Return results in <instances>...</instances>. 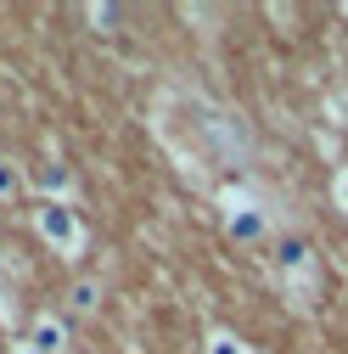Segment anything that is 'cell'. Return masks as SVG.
Here are the masks:
<instances>
[{
    "label": "cell",
    "mask_w": 348,
    "mask_h": 354,
    "mask_svg": "<svg viewBox=\"0 0 348 354\" xmlns=\"http://www.w3.org/2000/svg\"><path fill=\"white\" fill-rule=\"evenodd\" d=\"M34 225H39V236H46L62 259H73V253L84 248V225H79V214H73L68 203H39Z\"/></svg>",
    "instance_id": "cell-1"
},
{
    "label": "cell",
    "mask_w": 348,
    "mask_h": 354,
    "mask_svg": "<svg viewBox=\"0 0 348 354\" xmlns=\"http://www.w3.org/2000/svg\"><path fill=\"white\" fill-rule=\"evenodd\" d=\"M28 343H34L39 354H68L73 332H68V321H62V315H34V326H28Z\"/></svg>",
    "instance_id": "cell-2"
},
{
    "label": "cell",
    "mask_w": 348,
    "mask_h": 354,
    "mask_svg": "<svg viewBox=\"0 0 348 354\" xmlns=\"http://www.w3.org/2000/svg\"><path fill=\"white\" fill-rule=\"evenodd\" d=\"M231 236L236 242H258L264 236V214L258 208H231Z\"/></svg>",
    "instance_id": "cell-3"
},
{
    "label": "cell",
    "mask_w": 348,
    "mask_h": 354,
    "mask_svg": "<svg viewBox=\"0 0 348 354\" xmlns=\"http://www.w3.org/2000/svg\"><path fill=\"white\" fill-rule=\"evenodd\" d=\"M68 309L73 315H96L102 309V281H73L68 287Z\"/></svg>",
    "instance_id": "cell-4"
},
{
    "label": "cell",
    "mask_w": 348,
    "mask_h": 354,
    "mask_svg": "<svg viewBox=\"0 0 348 354\" xmlns=\"http://www.w3.org/2000/svg\"><path fill=\"white\" fill-rule=\"evenodd\" d=\"M23 186H28V174H23V163H12V158H0V203H12V197H23Z\"/></svg>",
    "instance_id": "cell-5"
},
{
    "label": "cell",
    "mask_w": 348,
    "mask_h": 354,
    "mask_svg": "<svg viewBox=\"0 0 348 354\" xmlns=\"http://www.w3.org/2000/svg\"><path fill=\"white\" fill-rule=\"evenodd\" d=\"M276 259H281V270H287V276H309V248H303V242H281Z\"/></svg>",
    "instance_id": "cell-6"
},
{
    "label": "cell",
    "mask_w": 348,
    "mask_h": 354,
    "mask_svg": "<svg viewBox=\"0 0 348 354\" xmlns=\"http://www.w3.org/2000/svg\"><path fill=\"white\" fill-rule=\"evenodd\" d=\"M208 354H247V343L231 337V332H213V337H208Z\"/></svg>",
    "instance_id": "cell-7"
},
{
    "label": "cell",
    "mask_w": 348,
    "mask_h": 354,
    "mask_svg": "<svg viewBox=\"0 0 348 354\" xmlns=\"http://www.w3.org/2000/svg\"><path fill=\"white\" fill-rule=\"evenodd\" d=\"M337 208H342V214H348V169H342V174H337Z\"/></svg>",
    "instance_id": "cell-8"
},
{
    "label": "cell",
    "mask_w": 348,
    "mask_h": 354,
    "mask_svg": "<svg viewBox=\"0 0 348 354\" xmlns=\"http://www.w3.org/2000/svg\"><path fill=\"white\" fill-rule=\"evenodd\" d=\"M17 354H39V348H34V343H28V337H23V343H17Z\"/></svg>",
    "instance_id": "cell-9"
}]
</instances>
